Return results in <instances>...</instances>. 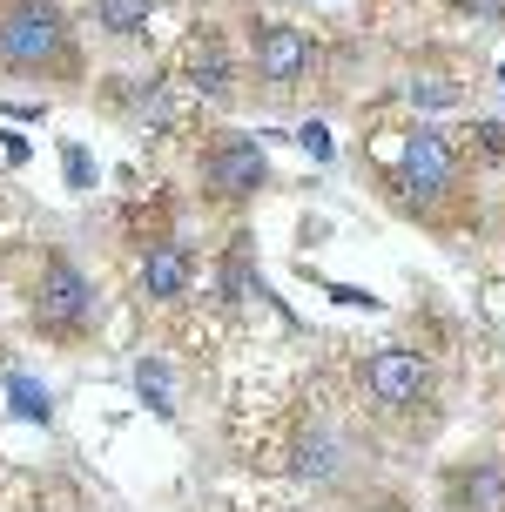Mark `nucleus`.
I'll return each instance as SVG.
<instances>
[{
    "label": "nucleus",
    "mask_w": 505,
    "mask_h": 512,
    "mask_svg": "<svg viewBox=\"0 0 505 512\" xmlns=\"http://www.w3.org/2000/svg\"><path fill=\"white\" fill-rule=\"evenodd\" d=\"M391 182H398V196L411 209H438L458 182H465V155H458V142L445 135V128H411Z\"/></svg>",
    "instance_id": "nucleus-4"
},
{
    "label": "nucleus",
    "mask_w": 505,
    "mask_h": 512,
    "mask_svg": "<svg viewBox=\"0 0 505 512\" xmlns=\"http://www.w3.org/2000/svg\"><path fill=\"white\" fill-rule=\"evenodd\" d=\"M317 61H324V48H317L310 27H290V21H256L250 27V75L263 88H297Z\"/></svg>",
    "instance_id": "nucleus-6"
},
{
    "label": "nucleus",
    "mask_w": 505,
    "mask_h": 512,
    "mask_svg": "<svg viewBox=\"0 0 505 512\" xmlns=\"http://www.w3.org/2000/svg\"><path fill=\"white\" fill-rule=\"evenodd\" d=\"M337 465H344V445H337V438H330L324 425L297 432V452H290V472H297V479L324 486V479H337Z\"/></svg>",
    "instance_id": "nucleus-10"
},
{
    "label": "nucleus",
    "mask_w": 505,
    "mask_h": 512,
    "mask_svg": "<svg viewBox=\"0 0 505 512\" xmlns=\"http://www.w3.org/2000/svg\"><path fill=\"white\" fill-rule=\"evenodd\" d=\"M27 310H34V324L48 337H81L95 324V283H88V270H81L68 250H54V256H41V270H34Z\"/></svg>",
    "instance_id": "nucleus-2"
},
{
    "label": "nucleus",
    "mask_w": 505,
    "mask_h": 512,
    "mask_svg": "<svg viewBox=\"0 0 505 512\" xmlns=\"http://www.w3.org/2000/svg\"><path fill=\"white\" fill-rule=\"evenodd\" d=\"M61 162H68V182H75V189H88V182H95V169H88V149H81V142H68V149H61Z\"/></svg>",
    "instance_id": "nucleus-17"
},
{
    "label": "nucleus",
    "mask_w": 505,
    "mask_h": 512,
    "mask_svg": "<svg viewBox=\"0 0 505 512\" xmlns=\"http://www.w3.org/2000/svg\"><path fill=\"white\" fill-rule=\"evenodd\" d=\"M458 14H479V21H505V0H452Z\"/></svg>",
    "instance_id": "nucleus-18"
},
{
    "label": "nucleus",
    "mask_w": 505,
    "mask_h": 512,
    "mask_svg": "<svg viewBox=\"0 0 505 512\" xmlns=\"http://www.w3.org/2000/svg\"><path fill=\"white\" fill-rule=\"evenodd\" d=\"M7 391H14V398H7V405H14V411H21V418H41V425H48V391H41V384H34V378H7Z\"/></svg>",
    "instance_id": "nucleus-13"
},
{
    "label": "nucleus",
    "mask_w": 505,
    "mask_h": 512,
    "mask_svg": "<svg viewBox=\"0 0 505 512\" xmlns=\"http://www.w3.org/2000/svg\"><path fill=\"white\" fill-rule=\"evenodd\" d=\"M472 155L505 169V122H472Z\"/></svg>",
    "instance_id": "nucleus-16"
},
{
    "label": "nucleus",
    "mask_w": 505,
    "mask_h": 512,
    "mask_svg": "<svg viewBox=\"0 0 505 512\" xmlns=\"http://www.w3.org/2000/svg\"><path fill=\"white\" fill-rule=\"evenodd\" d=\"M297 142H303V149H310V155H330V135H324V128H317V122H310V128H303V135H297Z\"/></svg>",
    "instance_id": "nucleus-19"
},
{
    "label": "nucleus",
    "mask_w": 505,
    "mask_h": 512,
    "mask_svg": "<svg viewBox=\"0 0 505 512\" xmlns=\"http://www.w3.org/2000/svg\"><path fill=\"white\" fill-rule=\"evenodd\" d=\"M189 283H196V250H189L182 236H155L149 256L135 263V290H142V304H176Z\"/></svg>",
    "instance_id": "nucleus-7"
},
{
    "label": "nucleus",
    "mask_w": 505,
    "mask_h": 512,
    "mask_svg": "<svg viewBox=\"0 0 505 512\" xmlns=\"http://www.w3.org/2000/svg\"><path fill=\"white\" fill-rule=\"evenodd\" d=\"M452 506L458 512H505V465L499 459H472L452 472Z\"/></svg>",
    "instance_id": "nucleus-9"
},
{
    "label": "nucleus",
    "mask_w": 505,
    "mask_h": 512,
    "mask_svg": "<svg viewBox=\"0 0 505 512\" xmlns=\"http://www.w3.org/2000/svg\"><path fill=\"white\" fill-rule=\"evenodd\" d=\"M88 14H95L101 34H142L155 14V0H88Z\"/></svg>",
    "instance_id": "nucleus-11"
},
{
    "label": "nucleus",
    "mask_w": 505,
    "mask_h": 512,
    "mask_svg": "<svg viewBox=\"0 0 505 512\" xmlns=\"http://www.w3.org/2000/svg\"><path fill=\"white\" fill-rule=\"evenodd\" d=\"M0 75L81 81V48L61 0H7L0 7Z\"/></svg>",
    "instance_id": "nucleus-1"
},
{
    "label": "nucleus",
    "mask_w": 505,
    "mask_h": 512,
    "mask_svg": "<svg viewBox=\"0 0 505 512\" xmlns=\"http://www.w3.org/2000/svg\"><path fill=\"white\" fill-rule=\"evenodd\" d=\"M499 81H505V68H499Z\"/></svg>",
    "instance_id": "nucleus-20"
},
{
    "label": "nucleus",
    "mask_w": 505,
    "mask_h": 512,
    "mask_svg": "<svg viewBox=\"0 0 505 512\" xmlns=\"http://www.w3.org/2000/svg\"><path fill=\"white\" fill-rule=\"evenodd\" d=\"M182 81L196 88L202 102H229L236 95V54L216 27H196L189 34V48H182Z\"/></svg>",
    "instance_id": "nucleus-8"
},
{
    "label": "nucleus",
    "mask_w": 505,
    "mask_h": 512,
    "mask_svg": "<svg viewBox=\"0 0 505 512\" xmlns=\"http://www.w3.org/2000/svg\"><path fill=\"white\" fill-rule=\"evenodd\" d=\"M411 102H418V108H452L458 102V81H445V75H411Z\"/></svg>",
    "instance_id": "nucleus-14"
},
{
    "label": "nucleus",
    "mask_w": 505,
    "mask_h": 512,
    "mask_svg": "<svg viewBox=\"0 0 505 512\" xmlns=\"http://www.w3.org/2000/svg\"><path fill=\"white\" fill-rule=\"evenodd\" d=\"M196 176H202V189H209L216 203L243 209V203H256V196L270 189V155H263L256 135L223 128V135H209V142L196 149Z\"/></svg>",
    "instance_id": "nucleus-3"
},
{
    "label": "nucleus",
    "mask_w": 505,
    "mask_h": 512,
    "mask_svg": "<svg viewBox=\"0 0 505 512\" xmlns=\"http://www.w3.org/2000/svg\"><path fill=\"white\" fill-rule=\"evenodd\" d=\"M357 391H364V405H378V411H418L438 391V371H431L425 351L384 344V351H371L357 364Z\"/></svg>",
    "instance_id": "nucleus-5"
},
{
    "label": "nucleus",
    "mask_w": 505,
    "mask_h": 512,
    "mask_svg": "<svg viewBox=\"0 0 505 512\" xmlns=\"http://www.w3.org/2000/svg\"><path fill=\"white\" fill-rule=\"evenodd\" d=\"M250 243H229V256H223V297H243L250 290Z\"/></svg>",
    "instance_id": "nucleus-15"
},
{
    "label": "nucleus",
    "mask_w": 505,
    "mask_h": 512,
    "mask_svg": "<svg viewBox=\"0 0 505 512\" xmlns=\"http://www.w3.org/2000/svg\"><path fill=\"white\" fill-rule=\"evenodd\" d=\"M135 391H142V405H149L155 418H176V391H169V364L162 358L135 364Z\"/></svg>",
    "instance_id": "nucleus-12"
}]
</instances>
